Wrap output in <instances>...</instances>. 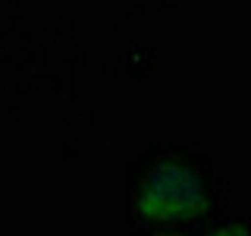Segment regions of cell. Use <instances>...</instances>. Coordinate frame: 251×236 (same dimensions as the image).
<instances>
[{"label":"cell","instance_id":"1","mask_svg":"<svg viewBox=\"0 0 251 236\" xmlns=\"http://www.w3.org/2000/svg\"><path fill=\"white\" fill-rule=\"evenodd\" d=\"M198 208H201V199L195 195L192 186L179 183V177H160L145 199V214L163 217V220L195 217Z\"/></svg>","mask_w":251,"mask_h":236}]
</instances>
